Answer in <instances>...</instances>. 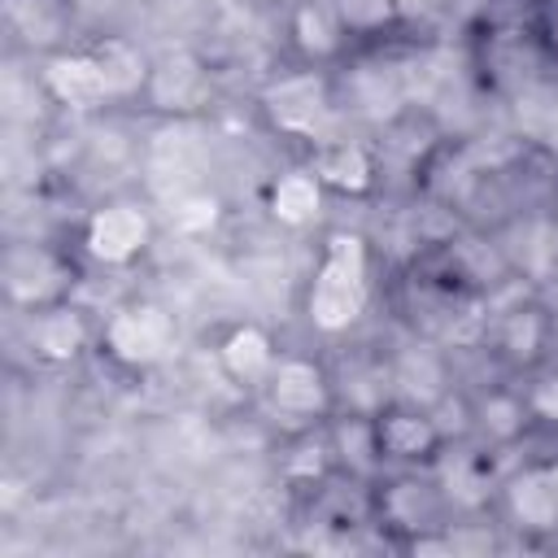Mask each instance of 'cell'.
Wrapping results in <instances>:
<instances>
[{
  "instance_id": "603a6c76",
  "label": "cell",
  "mask_w": 558,
  "mask_h": 558,
  "mask_svg": "<svg viewBox=\"0 0 558 558\" xmlns=\"http://www.w3.org/2000/svg\"><path fill=\"white\" fill-rule=\"evenodd\" d=\"M214 218H218V201L205 196V192L183 196V201L174 205V227H179V231H205V227H214Z\"/></svg>"
},
{
  "instance_id": "5bb4252c",
  "label": "cell",
  "mask_w": 558,
  "mask_h": 558,
  "mask_svg": "<svg viewBox=\"0 0 558 558\" xmlns=\"http://www.w3.org/2000/svg\"><path fill=\"white\" fill-rule=\"evenodd\" d=\"M323 192H327V187L318 183V174H314L310 166L283 170V174H275L270 187H266V209H270V218L283 222V227H310V222L323 214Z\"/></svg>"
},
{
  "instance_id": "44dd1931",
  "label": "cell",
  "mask_w": 558,
  "mask_h": 558,
  "mask_svg": "<svg viewBox=\"0 0 558 558\" xmlns=\"http://www.w3.org/2000/svg\"><path fill=\"white\" fill-rule=\"evenodd\" d=\"M397 384H401V397H405V401L423 405V401H432V397L440 392L445 375H440V362H436L432 353H405V357L397 362Z\"/></svg>"
},
{
  "instance_id": "5b68a950",
  "label": "cell",
  "mask_w": 558,
  "mask_h": 558,
  "mask_svg": "<svg viewBox=\"0 0 558 558\" xmlns=\"http://www.w3.org/2000/svg\"><path fill=\"white\" fill-rule=\"evenodd\" d=\"M262 388H266V405L292 423H314L331 410V384L314 357H296V353L279 357Z\"/></svg>"
},
{
  "instance_id": "9a60e30c",
  "label": "cell",
  "mask_w": 558,
  "mask_h": 558,
  "mask_svg": "<svg viewBox=\"0 0 558 558\" xmlns=\"http://www.w3.org/2000/svg\"><path fill=\"white\" fill-rule=\"evenodd\" d=\"M331 453L340 458V466H349L353 475H371L384 453H379V432H375V418L366 414H344L331 423Z\"/></svg>"
},
{
  "instance_id": "8fae6325",
  "label": "cell",
  "mask_w": 558,
  "mask_h": 558,
  "mask_svg": "<svg viewBox=\"0 0 558 558\" xmlns=\"http://www.w3.org/2000/svg\"><path fill=\"white\" fill-rule=\"evenodd\" d=\"M506 514L523 532H554L558 527V480L549 466H523L501 488Z\"/></svg>"
},
{
  "instance_id": "8992f818",
  "label": "cell",
  "mask_w": 558,
  "mask_h": 558,
  "mask_svg": "<svg viewBox=\"0 0 558 558\" xmlns=\"http://www.w3.org/2000/svg\"><path fill=\"white\" fill-rule=\"evenodd\" d=\"M266 113L279 131L314 140L323 131V122L331 118V100H327V83L318 70H301V74H283L279 83L266 87Z\"/></svg>"
},
{
  "instance_id": "52a82bcc",
  "label": "cell",
  "mask_w": 558,
  "mask_h": 558,
  "mask_svg": "<svg viewBox=\"0 0 558 558\" xmlns=\"http://www.w3.org/2000/svg\"><path fill=\"white\" fill-rule=\"evenodd\" d=\"M375 432H379V453L388 462H405V466L432 462L440 453V445H445V432L436 427V418L414 401L379 410L375 414Z\"/></svg>"
},
{
  "instance_id": "277c9868",
  "label": "cell",
  "mask_w": 558,
  "mask_h": 558,
  "mask_svg": "<svg viewBox=\"0 0 558 558\" xmlns=\"http://www.w3.org/2000/svg\"><path fill=\"white\" fill-rule=\"evenodd\" d=\"M153 240V222L135 201H105L83 222V248L100 266H131Z\"/></svg>"
},
{
  "instance_id": "7c38bea8",
  "label": "cell",
  "mask_w": 558,
  "mask_h": 558,
  "mask_svg": "<svg viewBox=\"0 0 558 558\" xmlns=\"http://www.w3.org/2000/svg\"><path fill=\"white\" fill-rule=\"evenodd\" d=\"M310 170L327 192H340V196H366L375 187V157L353 140H318Z\"/></svg>"
},
{
  "instance_id": "e0dca14e",
  "label": "cell",
  "mask_w": 558,
  "mask_h": 558,
  "mask_svg": "<svg viewBox=\"0 0 558 558\" xmlns=\"http://www.w3.org/2000/svg\"><path fill=\"white\" fill-rule=\"evenodd\" d=\"M4 17L13 26V35L22 44H57L61 39V26H65V13L57 0H4Z\"/></svg>"
},
{
  "instance_id": "7402d4cb",
  "label": "cell",
  "mask_w": 558,
  "mask_h": 558,
  "mask_svg": "<svg viewBox=\"0 0 558 558\" xmlns=\"http://www.w3.org/2000/svg\"><path fill=\"white\" fill-rule=\"evenodd\" d=\"M527 423V405L510 392H493L484 405H480V427L493 436V440H514Z\"/></svg>"
},
{
  "instance_id": "ffe728a7",
  "label": "cell",
  "mask_w": 558,
  "mask_h": 558,
  "mask_svg": "<svg viewBox=\"0 0 558 558\" xmlns=\"http://www.w3.org/2000/svg\"><path fill=\"white\" fill-rule=\"evenodd\" d=\"M349 35H384L401 22V0H331Z\"/></svg>"
},
{
  "instance_id": "2e32d148",
  "label": "cell",
  "mask_w": 558,
  "mask_h": 558,
  "mask_svg": "<svg viewBox=\"0 0 558 558\" xmlns=\"http://www.w3.org/2000/svg\"><path fill=\"white\" fill-rule=\"evenodd\" d=\"M92 52H96V61H100V70H105V78H109L113 100H126V96H135V92H148L153 65H148V57H144L135 44H126V39H105V44H96Z\"/></svg>"
},
{
  "instance_id": "7a4b0ae2",
  "label": "cell",
  "mask_w": 558,
  "mask_h": 558,
  "mask_svg": "<svg viewBox=\"0 0 558 558\" xmlns=\"http://www.w3.org/2000/svg\"><path fill=\"white\" fill-rule=\"evenodd\" d=\"M174 340H179L174 318L161 305H153V301H126L100 327V349L118 366H131V371L157 366L174 349Z\"/></svg>"
},
{
  "instance_id": "ac0fdd59",
  "label": "cell",
  "mask_w": 558,
  "mask_h": 558,
  "mask_svg": "<svg viewBox=\"0 0 558 558\" xmlns=\"http://www.w3.org/2000/svg\"><path fill=\"white\" fill-rule=\"evenodd\" d=\"M545 336H549V323H545V314L536 310V305H519V310H510L506 314V323H501V349H506V357H514V362H532L541 349H545Z\"/></svg>"
},
{
  "instance_id": "d4e9b609",
  "label": "cell",
  "mask_w": 558,
  "mask_h": 558,
  "mask_svg": "<svg viewBox=\"0 0 558 558\" xmlns=\"http://www.w3.org/2000/svg\"><path fill=\"white\" fill-rule=\"evenodd\" d=\"M554 52H558V13H554Z\"/></svg>"
},
{
  "instance_id": "4fadbf2b",
  "label": "cell",
  "mask_w": 558,
  "mask_h": 558,
  "mask_svg": "<svg viewBox=\"0 0 558 558\" xmlns=\"http://www.w3.org/2000/svg\"><path fill=\"white\" fill-rule=\"evenodd\" d=\"M275 362H279L275 340H270V331L257 327V323H235V327L218 340V366H222V375L235 379V384H248V388L266 384V375L275 371Z\"/></svg>"
},
{
  "instance_id": "6da1fadb",
  "label": "cell",
  "mask_w": 558,
  "mask_h": 558,
  "mask_svg": "<svg viewBox=\"0 0 558 558\" xmlns=\"http://www.w3.org/2000/svg\"><path fill=\"white\" fill-rule=\"evenodd\" d=\"M371 301V248L357 231H331L323 240L310 292H305V318L323 336L349 331Z\"/></svg>"
},
{
  "instance_id": "cb8c5ba5",
  "label": "cell",
  "mask_w": 558,
  "mask_h": 558,
  "mask_svg": "<svg viewBox=\"0 0 558 558\" xmlns=\"http://www.w3.org/2000/svg\"><path fill=\"white\" fill-rule=\"evenodd\" d=\"M527 410H532L536 418H545V423H558V371L545 375V379L527 392Z\"/></svg>"
},
{
  "instance_id": "3957f363",
  "label": "cell",
  "mask_w": 558,
  "mask_h": 558,
  "mask_svg": "<svg viewBox=\"0 0 558 558\" xmlns=\"http://www.w3.org/2000/svg\"><path fill=\"white\" fill-rule=\"evenodd\" d=\"M0 279H4V296L9 305L35 314L44 305H57L65 301L70 283H74V266L48 248V244H13L4 253V266H0Z\"/></svg>"
},
{
  "instance_id": "30bf717a",
  "label": "cell",
  "mask_w": 558,
  "mask_h": 558,
  "mask_svg": "<svg viewBox=\"0 0 558 558\" xmlns=\"http://www.w3.org/2000/svg\"><path fill=\"white\" fill-rule=\"evenodd\" d=\"M288 39H292L296 57L310 61V65L318 70V65H327V61L340 57L349 31H344V22L336 17L331 0H292V13H288Z\"/></svg>"
},
{
  "instance_id": "d6986e66",
  "label": "cell",
  "mask_w": 558,
  "mask_h": 558,
  "mask_svg": "<svg viewBox=\"0 0 558 558\" xmlns=\"http://www.w3.org/2000/svg\"><path fill=\"white\" fill-rule=\"evenodd\" d=\"M436 493H432V484H418V480H397L392 488H388V501H384V510H388V519L392 523H401V527H423V523H432L436 519Z\"/></svg>"
},
{
  "instance_id": "4316f807",
  "label": "cell",
  "mask_w": 558,
  "mask_h": 558,
  "mask_svg": "<svg viewBox=\"0 0 558 558\" xmlns=\"http://www.w3.org/2000/svg\"><path fill=\"white\" fill-rule=\"evenodd\" d=\"M554 253H558V227H554Z\"/></svg>"
},
{
  "instance_id": "ba28073f",
  "label": "cell",
  "mask_w": 558,
  "mask_h": 558,
  "mask_svg": "<svg viewBox=\"0 0 558 558\" xmlns=\"http://www.w3.org/2000/svg\"><path fill=\"white\" fill-rule=\"evenodd\" d=\"M26 344H31V353H35L39 362H48V366H70V362H78V357L87 353L92 327H87L83 310L57 301V305H44V310L31 314V323H26Z\"/></svg>"
},
{
  "instance_id": "484cf974",
  "label": "cell",
  "mask_w": 558,
  "mask_h": 558,
  "mask_svg": "<svg viewBox=\"0 0 558 558\" xmlns=\"http://www.w3.org/2000/svg\"><path fill=\"white\" fill-rule=\"evenodd\" d=\"M549 471H554V480H558V462H549Z\"/></svg>"
},
{
  "instance_id": "9c48e42d",
  "label": "cell",
  "mask_w": 558,
  "mask_h": 558,
  "mask_svg": "<svg viewBox=\"0 0 558 558\" xmlns=\"http://www.w3.org/2000/svg\"><path fill=\"white\" fill-rule=\"evenodd\" d=\"M44 92L57 100V105H65V109H100L105 100H113V92H109V78H105V70H100V61H96V52L87 48V52H57V57H48V65H44Z\"/></svg>"
}]
</instances>
